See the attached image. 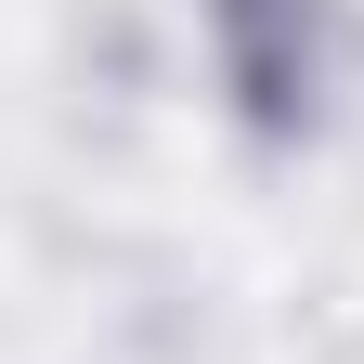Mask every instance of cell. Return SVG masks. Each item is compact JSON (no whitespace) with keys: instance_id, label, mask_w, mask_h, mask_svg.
I'll return each mask as SVG.
<instances>
[{"instance_id":"6da1fadb","label":"cell","mask_w":364,"mask_h":364,"mask_svg":"<svg viewBox=\"0 0 364 364\" xmlns=\"http://www.w3.org/2000/svg\"><path fill=\"white\" fill-rule=\"evenodd\" d=\"M221 14V65H235L260 130H299L326 91V0H208Z\"/></svg>"}]
</instances>
